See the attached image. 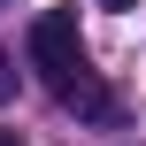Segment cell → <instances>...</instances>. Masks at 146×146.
<instances>
[{"instance_id": "4", "label": "cell", "mask_w": 146, "mask_h": 146, "mask_svg": "<svg viewBox=\"0 0 146 146\" xmlns=\"http://www.w3.org/2000/svg\"><path fill=\"white\" fill-rule=\"evenodd\" d=\"M100 8H139V0H100Z\"/></svg>"}, {"instance_id": "5", "label": "cell", "mask_w": 146, "mask_h": 146, "mask_svg": "<svg viewBox=\"0 0 146 146\" xmlns=\"http://www.w3.org/2000/svg\"><path fill=\"white\" fill-rule=\"evenodd\" d=\"M0 146H23V139H15V131H0Z\"/></svg>"}, {"instance_id": "6", "label": "cell", "mask_w": 146, "mask_h": 146, "mask_svg": "<svg viewBox=\"0 0 146 146\" xmlns=\"http://www.w3.org/2000/svg\"><path fill=\"white\" fill-rule=\"evenodd\" d=\"M0 8H8V0H0Z\"/></svg>"}, {"instance_id": "2", "label": "cell", "mask_w": 146, "mask_h": 146, "mask_svg": "<svg viewBox=\"0 0 146 146\" xmlns=\"http://www.w3.org/2000/svg\"><path fill=\"white\" fill-rule=\"evenodd\" d=\"M54 100H62V108H77L85 123H123V100H115V85H100L92 69H85V77H69Z\"/></svg>"}, {"instance_id": "1", "label": "cell", "mask_w": 146, "mask_h": 146, "mask_svg": "<svg viewBox=\"0 0 146 146\" xmlns=\"http://www.w3.org/2000/svg\"><path fill=\"white\" fill-rule=\"evenodd\" d=\"M31 69H38L54 92H62L69 77H85V69H92V62H85V38H77V15H69V8H46V15L31 23Z\"/></svg>"}, {"instance_id": "3", "label": "cell", "mask_w": 146, "mask_h": 146, "mask_svg": "<svg viewBox=\"0 0 146 146\" xmlns=\"http://www.w3.org/2000/svg\"><path fill=\"white\" fill-rule=\"evenodd\" d=\"M8 85H15V77H8V62H0V100H8Z\"/></svg>"}]
</instances>
